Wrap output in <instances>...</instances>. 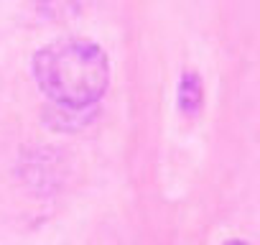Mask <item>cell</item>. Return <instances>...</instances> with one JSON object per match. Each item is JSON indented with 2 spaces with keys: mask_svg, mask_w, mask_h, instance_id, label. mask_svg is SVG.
Here are the masks:
<instances>
[{
  "mask_svg": "<svg viewBox=\"0 0 260 245\" xmlns=\"http://www.w3.org/2000/svg\"><path fill=\"white\" fill-rule=\"evenodd\" d=\"M34 77L51 102L67 110H82L105 95L110 64L97 44L87 39H61L34 56Z\"/></svg>",
  "mask_w": 260,
  "mask_h": 245,
  "instance_id": "cell-1",
  "label": "cell"
},
{
  "mask_svg": "<svg viewBox=\"0 0 260 245\" xmlns=\"http://www.w3.org/2000/svg\"><path fill=\"white\" fill-rule=\"evenodd\" d=\"M230 245H245V242H230Z\"/></svg>",
  "mask_w": 260,
  "mask_h": 245,
  "instance_id": "cell-2",
  "label": "cell"
}]
</instances>
